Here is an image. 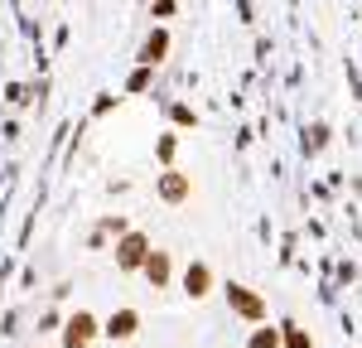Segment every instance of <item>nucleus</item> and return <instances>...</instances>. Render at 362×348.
I'll use <instances>...</instances> for the list:
<instances>
[{
	"mask_svg": "<svg viewBox=\"0 0 362 348\" xmlns=\"http://www.w3.org/2000/svg\"><path fill=\"white\" fill-rule=\"evenodd\" d=\"M223 295H227V310H232L237 319H247V324H266V300H261L251 286H242V281H227Z\"/></svg>",
	"mask_w": 362,
	"mask_h": 348,
	"instance_id": "obj_1",
	"label": "nucleus"
},
{
	"mask_svg": "<svg viewBox=\"0 0 362 348\" xmlns=\"http://www.w3.org/2000/svg\"><path fill=\"white\" fill-rule=\"evenodd\" d=\"M150 252H155V247H150V237H145L140 228L121 232V237H116V252H112V257H116V271H140Z\"/></svg>",
	"mask_w": 362,
	"mask_h": 348,
	"instance_id": "obj_2",
	"label": "nucleus"
},
{
	"mask_svg": "<svg viewBox=\"0 0 362 348\" xmlns=\"http://www.w3.org/2000/svg\"><path fill=\"white\" fill-rule=\"evenodd\" d=\"M97 334H102V319L92 310H78V315L63 319V348H92Z\"/></svg>",
	"mask_w": 362,
	"mask_h": 348,
	"instance_id": "obj_3",
	"label": "nucleus"
},
{
	"mask_svg": "<svg viewBox=\"0 0 362 348\" xmlns=\"http://www.w3.org/2000/svg\"><path fill=\"white\" fill-rule=\"evenodd\" d=\"M155 194H160L165 203H189L194 199V174H184V170L169 165L165 174H155Z\"/></svg>",
	"mask_w": 362,
	"mask_h": 348,
	"instance_id": "obj_4",
	"label": "nucleus"
},
{
	"mask_svg": "<svg viewBox=\"0 0 362 348\" xmlns=\"http://www.w3.org/2000/svg\"><path fill=\"white\" fill-rule=\"evenodd\" d=\"M140 334V310H112V315L102 319V339H112V344H126V339H136Z\"/></svg>",
	"mask_w": 362,
	"mask_h": 348,
	"instance_id": "obj_5",
	"label": "nucleus"
},
{
	"mask_svg": "<svg viewBox=\"0 0 362 348\" xmlns=\"http://www.w3.org/2000/svg\"><path fill=\"white\" fill-rule=\"evenodd\" d=\"M140 276H145V281H150V286H155V290H165L169 281H174V257L155 247V252L145 257V266H140Z\"/></svg>",
	"mask_w": 362,
	"mask_h": 348,
	"instance_id": "obj_6",
	"label": "nucleus"
},
{
	"mask_svg": "<svg viewBox=\"0 0 362 348\" xmlns=\"http://www.w3.org/2000/svg\"><path fill=\"white\" fill-rule=\"evenodd\" d=\"M208 290H213V266L208 261H189L184 266V295L189 300H203Z\"/></svg>",
	"mask_w": 362,
	"mask_h": 348,
	"instance_id": "obj_7",
	"label": "nucleus"
},
{
	"mask_svg": "<svg viewBox=\"0 0 362 348\" xmlns=\"http://www.w3.org/2000/svg\"><path fill=\"white\" fill-rule=\"evenodd\" d=\"M165 54H169V29H150L136 58H140V68H160V63H165Z\"/></svg>",
	"mask_w": 362,
	"mask_h": 348,
	"instance_id": "obj_8",
	"label": "nucleus"
},
{
	"mask_svg": "<svg viewBox=\"0 0 362 348\" xmlns=\"http://www.w3.org/2000/svg\"><path fill=\"white\" fill-rule=\"evenodd\" d=\"M280 348H314V339L300 324H280Z\"/></svg>",
	"mask_w": 362,
	"mask_h": 348,
	"instance_id": "obj_9",
	"label": "nucleus"
},
{
	"mask_svg": "<svg viewBox=\"0 0 362 348\" xmlns=\"http://www.w3.org/2000/svg\"><path fill=\"white\" fill-rule=\"evenodd\" d=\"M247 348H280V329H271V324H256L247 334Z\"/></svg>",
	"mask_w": 362,
	"mask_h": 348,
	"instance_id": "obj_10",
	"label": "nucleus"
},
{
	"mask_svg": "<svg viewBox=\"0 0 362 348\" xmlns=\"http://www.w3.org/2000/svg\"><path fill=\"white\" fill-rule=\"evenodd\" d=\"M174 150H179V136H174V131H165V136H160V141H155V155H160V165H174Z\"/></svg>",
	"mask_w": 362,
	"mask_h": 348,
	"instance_id": "obj_11",
	"label": "nucleus"
},
{
	"mask_svg": "<svg viewBox=\"0 0 362 348\" xmlns=\"http://www.w3.org/2000/svg\"><path fill=\"white\" fill-rule=\"evenodd\" d=\"M305 145H309V150H324V145H329V126H324V121H314V126L305 131Z\"/></svg>",
	"mask_w": 362,
	"mask_h": 348,
	"instance_id": "obj_12",
	"label": "nucleus"
},
{
	"mask_svg": "<svg viewBox=\"0 0 362 348\" xmlns=\"http://www.w3.org/2000/svg\"><path fill=\"white\" fill-rule=\"evenodd\" d=\"M150 73H155V68H136V73L126 78V92H145V87H150Z\"/></svg>",
	"mask_w": 362,
	"mask_h": 348,
	"instance_id": "obj_13",
	"label": "nucleus"
},
{
	"mask_svg": "<svg viewBox=\"0 0 362 348\" xmlns=\"http://www.w3.org/2000/svg\"><path fill=\"white\" fill-rule=\"evenodd\" d=\"M174 15V0H155V20H169Z\"/></svg>",
	"mask_w": 362,
	"mask_h": 348,
	"instance_id": "obj_14",
	"label": "nucleus"
}]
</instances>
